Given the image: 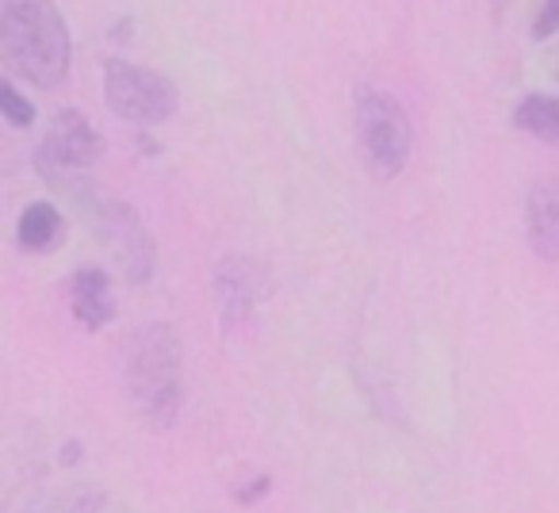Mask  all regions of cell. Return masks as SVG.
I'll return each mask as SVG.
<instances>
[{
  "instance_id": "obj_8",
  "label": "cell",
  "mask_w": 559,
  "mask_h": 513,
  "mask_svg": "<svg viewBox=\"0 0 559 513\" xmlns=\"http://www.w3.org/2000/svg\"><path fill=\"white\" fill-rule=\"evenodd\" d=\"M70 311L85 330H104L116 319V296L111 276L96 265H85L70 276Z\"/></svg>"
},
{
  "instance_id": "obj_12",
  "label": "cell",
  "mask_w": 559,
  "mask_h": 513,
  "mask_svg": "<svg viewBox=\"0 0 559 513\" xmlns=\"http://www.w3.org/2000/svg\"><path fill=\"white\" fill-rule=\"evenodd\" d=\"M0 116L9 119V127H20V131L35 123V104L12 85V77L0 85Z\"/></svg>"
},
{
  "instance_id": "obj_4",
  "label": "cell",
  "mask_w": 559,
  "mask_h": 513,
  "mask_svg": "<svg viewBox=\"0 0 559 513\" xmlns=\"http://www.w3.org/2000/svg\"><path fill=\"white\" fill-rule=\"evenodd\" d=\"M353 123H357V146L368 172L380 180H395L411 165L414 154V123L403 100L376 85H360L353 100Z\"/></svg>"
},
{
  "instance_id": "obj_13",
  "label": "cell",
  "mask_w": 559,
  "mask_h": 513,
  "mask_svg": "<svg viewBox=\"0 0 559 513\" xmlns=\"http://www.w3.org/2000/svg\"><path fill=\"white\" fill-rule=\"evenodd\" d=\"M551 35H559V0H544L533 20V39L544 43V39H551Z\"/></svg>"
},
{
  "instance_id": "obj_2",
  "label": "cell",
  "mask_w": 559,
  "mask_h": 513,
  "mask_svg": "<svg viewBox=\"0 0 559 513\" xmlns=\"http://www.w3.org/2000/svg\"><path fill=\"white\" fill-rule=\"evenodd\" d=\"M123 387L134 418L162 433L180 414V342L173 326L146 322L131 330L123 349Z\"/></svg>"
},
{
  "instance_id": "obj_9",
  "label": "cell",
  "mask_w": 559,
  "mask_h": 513,
  "mask_svg": "<svg viewBox=\"0 0 559 513\" xmlns=\"http://www.w3.org/2000/svg\"><path fill=\"white\" fill-rule=\"evenodd\" d=\"M525 234L540 261H559V180L533 184L525 200Z\"/></svg>"
},
{
  "instance_id": "obj_3",
  "label": "cell",
  "mask_w": 559,
  "mask_h": 513,
  "mask_svg": "<svg viewBox=\"0 0 559 513\" xmlns=\"http://www.w3.org/2000/svg\"><path fill=\"white\" fill-rule=\"evenodd\" d=\"M50 188H58L62 195H70V203L88 223V234H96V241L108 249V256L116 261L119 273H123L127 281L146 284L150 276H154L157 246H154V238H150L142 215L131 207V203L119 200V195H111L104 184H96L88 172H81V177H66Z\"/></svg>"
},
{
  "instance_id": "obj_5",
  "label": "cell",
  "mask_w": 559,
  "mask_h": 513,
  "mask_svg": "<svg viewBox=\"0 0 559 513\" xmlns=\"http://www.w3.org/2000/svg\"><path fill=\"white\" fill-rule=\"evenodd\" d=\"M104 100L127 123L162 127L165 119L177 116L180 93L162 70L127 62V58H108L104 62Z\"/></svg>"
},
{
  "instance_id": "obj_6",
  "label": "cell",
  "mask_w": 559,
  "mask_h": 513,
  "mask_svg": "<svg viewBox=\"0 0 559 513\" xmlns=\"http://www.w3.org/2000/svg\"><path fill=\"white\" fill-rule=\"evenodd\" d=\"M104 157V139L78 108H62L50 116L43 142L35 150V169L47 184H58L66 177H81Z\"/></svg>"
},
{
  "instance_id": "obj_1",
  "label": "cell",
  "mask_w": 559,
  "mask_h": 513,
  "mask_svg": "<svg viewBox=\"0 0 559 513\" xmlns=\"http://www.w3.org/2000/svg\"><path fill=\"white\" fill-rule=\"evenodd\" d=\"M0 58L12 77L32 88L66 85L73 70V35L55 0H4L0 4Z\"/></svg>"
},
{
  "instance_id": "obj_15",
  "label": "cell",
  "mask_w": 559,
  "mask_h": 513,
  "mask_svg": "<svg viewBox=\"0 0 559 513\" xmlns=\"http://www.w3.org/2000/svg\"><path fill=\"white\" fill-rule=\"evenodd\" d=\"M70 513H96V502H73Z\"/></svg>"
},
{
  "instance_id": "obj_7",
  "label": "cell",
  "mask_w": 559,
  "mask_h": 513,
  "mask_svg": "<svg viewBox=\"0 0 559 513\" xmlns=\"http://www.w3.org/2000/svg\"><path fill=\"white\" fill-rule=\"evenodd\" d=\"M215 303H218V322L226 334L246 330V322L257 311V276L246 256H226L215 273Z\"/></svg>"
},
{
  "instance_id": "obj_10",
  "label": "cell",
  "mask_w": 559,
  "mask_h": 513,
  "mask_svg": "<svg viewBox=\"0 0 559 513\" xmlns=\"http://www.w3.org/2000/svg\"><path fill=\"white\" fill-rule=\"evenodd\" d=\"M16 238L27 253H50L58 241L66 238V218L62 211L55 207L50 200H35L24 207L20 215V226H16Z\"/></svg>"
},
{
  "instance_id": "obj_11",
  "label": "cell",
  "mask_w": 559,
  "mask_h": 513,
  "mask_svg": "<svg viewBox=\"0 0 559 513\" xmlns=\"http://www.w3.org/2000/svg\"><path fill=\"white\" fill-rule=\"evenodd\" d=\"M513 127L521 134H533L536 142L559 146V96L548 93H525L513 104Z\"/></svg>"
},
{
  "instance_id": "obj_14",
  "label": "cell",
  "mask_w": 559,
  "mask_h": 513,
  "mask_svg": "<svg viewBox=\"0 0 559 513\" xmlns=\"http://www.w3.org/2000/svg\"><path fill=\"white\" fill-rule=\"evenodd\" d=\"M264 490H269V479L253 482V487H249V490H241V502H253V498H261Z\"/></svg>"
}]
</instances>
